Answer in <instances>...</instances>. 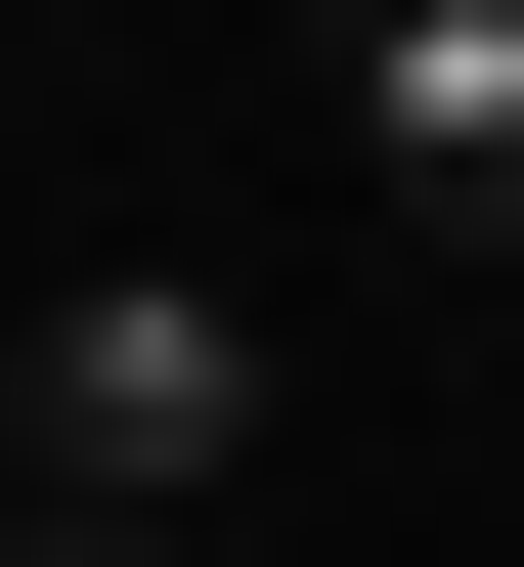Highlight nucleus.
Returning a JSON list of instances; mask_svg holds the SVG:
<instances>
[{"instance_id": "nucleus-1", "label": "nucleus", "mask_w": 524, "mask_h": 567, "mask_svg": "<svg viewBox=\"0 0 524 567\" xmlns=\"http://www.w3.org/2000/svg\"><path fill=\"white\" fill-rule=\"evenodd\" d=\"M0 393H44V481H219V436H263V262H44V350H0Z\"/></svg>"}, {"instance_id": "nucleus-4", "label": "nucleus", "mask_w": 524, "mask_h": 567, "mask_svg": "<svg viewBox=\"0 0 524 567\" xmlns=\"http://www.w3.org/2000/svg\"><path fill=\"white\" fill-rule=\"evenodd\" d=\"M0 567H44V393H0Z\"/></svg>"}, {"instance_id": "nucleus-2", "label": "nucleus", "mask_w": 524, "mask_h": 567, "mask_svg": "<svg viewBox=\"0 0 524 567\" xmlns=\"http://www.w3.org/2000/svg\"><path fill=\"white\" fill-rule=\"evenodd\" d=\"M350 218L524 262V0H350Z\"/></svg>"}, {"instance_id": "nucleus-3", "label": "nucleus", "mask_w": 524, "mask_h": 567, "mask_svg": "<svg viewBox=\"0 0 524 567\" xmlns=\"http://www.w3.org/2000/svg\"><path fill=\"white\" fill-rule=\"evenodd\" d=\"M44 567H175V524H132V481H44Z\"/></svg>"}]
</instances>
